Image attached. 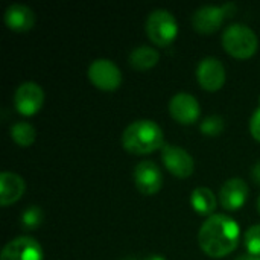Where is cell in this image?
Here are the masks:
<instances>
[{"instance_id":"obj_15","label":"cell","mask_w":260,"mask_h":260,"mask_svg":"<svg viewBox=\"0 0 260 260\" xmlns=\"http://www.w3.org/2000/svg\"><path fill=\"white\" fill-rule=\"evenodd\" d=\"M26 183L24 180L14 172L3 171L0 174V204L3 207L18 201L24 193Z\"/></svg>"},{"instance_id":"obj_12","label":"cell","mask_w":260,"mask_h":260,"mask_svg":"<svg viewBox=\"0 0 260 260\" xmlns=\"http://www.w3.org/2000/svg\"><path fill=\"white\" fill-rule=\"evenodd\" d=\"M225 17H229V15H227L224 6L204 5L193 12L192 23H193V27L200 34H213L222 26Z\"/></svg>"},{"instance_id":"obj_18","label":"cell","mask_w":260,"mask_h":260,"mask_svg":"<svg viewBox=\"0 0 260 260\" xmlns=\"http://www.w3.org/2000/svg\"><path fill=\"white\" fill-rule=\"evenodd\" d=\"M9 131H11L12 140H14L17 145L23 146V148L30 146V145L35 142V139H37V131H35V128H34L30 123H27V122H15V123L11 126Z\"/></svg>"},{"instance_id":"obj_7","label":"cell","mask_w":260,"mask_h":260,"mask_svg":"<svg viewBox=\"0 0 260 260\" xmlns=\"http://www.w3.org/2000/svg\"><path fill=\"white\" fill-rule=\"evenodd\" d=\"M197 79L207 91L219 90L225 82V67L216 56H204L197 66Z\"/></svg>"},{"instance_id":"obj_11","label":"cell","mask_w":260,"mask_h":260,"mask_svg":"<svg viewBox=\"0 0 260 260\" xmlns=\"http://www.w3.org/2000/svg\"><path fill=\"white\" fill-rule=\"evenodd\" d=\"M169 113L178 123L190 125L198 120L201 108H200V102L193 94L180 91L172 96L169 102Z\"/></svg>"},{"instance_id":"obj_21","label":"cell","mask_w":260,"mask_h":260,"mask_svg":"<svg viewBox=\"0 0 260 260\" xmlns=\"http://www.w3.org/2000/svg\"><path fill=\"white\" fill-rule=\"evenodd\" d=\"M244 244L250 254L260 256V224L251 225L244 235Z\"/></svg>"},{"instance_id":"obj_13","label":"cell","mask_w":260,"mask_h":260,"mask_svg":"<svg viewBox=\"0 0 260 260\" xmlns=\"http://www.w3.org/2000/svg\"><path fill=\"white\" fill-rule=\"evenodd\" d=\"M248 198V186L241 178H229L219 190V203L225 210L241 209Z\"/></svg>"},{"instance_id":"obj_19","label":"cell","mask_w":260,"mask_h":260,"mask_svg":"<svg viewBox=\"0 0 260 260\" xmlns=\"http://www.w3.org/2000/svg\"><path fill=\"white\" fill-rule=\"evenodd\" d=\"M20 222L21 227L26 230H34L40 227V224L43 222V210L38 206H29L26 210L21 212Z\"/></svg>"},{"instance_id":"obj_14","label":"cell","mask_w":260,"mask_h":260,"mask_svg":"<svg viewBox=\"0 0 260 260\" xmlns=\"http://www.w3.org/2000/svg\"><path fill=\"white\" fill-rule=\"evenodd\" d=\"M5 23L17 32L29 30L35 24V12L23 3H12L5 11Z\"/></svg>"},{"instance_id":"obj_9","label":"cell","mask_w":260,"mask_h":260,"mask_svg":"<svg viewBox=\"0 0 260 260\" xmlns=\"http://www.w3.org/2000/svg\"><path fill=\"white\" fill-rule=\"evenodd\" d=\"M0 260H43V250L37 239L18 236L3 247Z\"/></svg>"},{"instance_id":"obj_20","label":"cell","mask_w":260,"mask_h":260,"mask_svg":"<svg viewBox=\"0 0 260 260\" xmlns=\"http://www.w3.org/2000/svg\"><path fill=\"white\" fill-rule=\"evenodd\" d=\"M224 119L218 114H212V116H207L201 125H200V129L204 136H210V137H215V136H219L222 131H224Z\"/></svg>"},{"instance_id":"obj_10","label":"cell","mask_w":260,"mask_h":260,"mask_svg":"<svg viewBox=\"0 0 260 260\" xmlns=\"http://www.w3.org/2000/svg\"><path fill=\"white\" fill-rule=\"evenodd\" d=\"M134 184L142 192L143 195H154L160 190L163 184V175L160 168L151 161V160H143L137 163L133 172Z\"/></svg>"},{"instance_id":"obj_22","label":"cell","mask_w":260,"mask_h":260,"mask_svg":"<svg viewBox=\"0 0 260 260\" xmlns=\"http://www.w3.org/2000/svg\"><path fill=\"white\" fill-rule=\"evenodd\" d=\"M250 131H251V136L260 142V107L253 113L250 119Z\"/></svg>"},{"instance_id":"obj_3","label":"cell","mask_w":260,"mask_h":260,"mask_svg":"<svg viewBox=\"0 0 260 260\" xmlns=\"http://www.w3.org/2000/svg\"><path fill=\"white\" fill-rule=\"evenodd\" d=\"M222 46L235 58L247 59L257 50L259 40L256 32L242 23H233L222 32Z\"/></svg>"},{"instance_id":"obj_27","label":"cell","mask_w":260,"mask_h":260,"mask_svg":"<svg viewBox=\"0 0 260 260\" xmlns=\"http://www.w3.org/2000/svg\"><path fill=\"white\" fill-rule=\"evenodd\" d=\"M123 260H137V259H133V257H128V259H123Z\"/></svg>"},{"instance_id":"obj_28","label":"cell","mask_w":260,"mask_h":260,"mask_svg":"<svg viewBox=\"0 0 260 260\" xmlns=\"http://www.w3.org/2000/svg\"><path fill=\"white\" fill-rule=\"evenodd\" d=\"M259 102H260V98H259Z\"/></svg>"},{"instance_id":"obj_16","label":"cell","mask_w":260,"mask_h":260,"mask_svg":"<svg viewBox=\"0 0 260 260\" xmlns=\"http://www.w3.org/2000/svg\"><path fill=\"white\" fill-rule=\"evenodd\" d=\"M190 204H192L193 210L198 212L200 215H210L212 216V213L216 209L218 200H216L215 193L212 192V189L201 186V187H197L192 190Z\"/></svg>"},{"instance_id":"obj_24","label":"cell","mask_w":260,"mask_h":260,"mask_svg":"<svg viewBox=\"0 0 260 260\" xmlns=\"http://www.w3.org/2000/svg\"><path fill=\"white\" fill-rule=\"evenodd\" d=\"M235 260H260V256H254V254L245 253V254H239Z\"/></svg>"},{"instance_id":"obj_8","label":"cell","mask_w":260,"mask_h":260,"mask_svg":"<svg viewBox=\"0 0 260 260\" xmlns=\"http://www.w3.org/2000/svg\"><path fill=\"white\" fill-rule=\"evenodd\" d=\"M161 160H163L166 169L171 174H174L175 177L186 178L193 174L195 161H193L192 155L186 149H183L177 145H163Z\"/></svg>"},{"instance_id":"obj_23","label":"cell","mask_w":260,"mask_h":260,"mask_svg":"<svg viewBox=\"0 0 260 260\" xmlns=\"http://www.w3.org/2000/svg\"><path fill=\"white\" fill-rule=\"evenodd\" d=\"M251 178H253L254 183H257L260 186V161L253 165V168H251Z\"/></svg>"},{"instance_id":"obj_5","label":"cell","mask_w":260,"mask_h":260,"mask_svg":"<svg viewBox=\"0 0 260 260\" xmlns=\"http://www.w3.org/2000/svg\"><path fill=\"white\" fill-rule=\"evenodd\" d=\"M88 79L91 84L101 90L111 91L119 88L122 82V72L120 69L107 58H98L88 66Z\"/></svg>"},{"instance_id":"obj_4","label":"cell","mask_w":260,"mask_h":260,"mask_svg":"<svg viewBox=\"0 0 260 260\" xmlns=\"http://www.w3.org/2000/svg\"><path fill=\"white\" fill-rule=\"evenodd\" d=\"M145 29H146L149 40L154 44L161 46V47L169 46L178 34V24H177L174 14L163 8H158L149 12Z\"/></svg>"},{"instance_id":"obj_26","label":"cell","mask_w":260,"mask_h":260,"mask_svg":"<svg viewBox=\"0 0 260 260\" xmlns=\"http://www.w3.org/2000/svg\"><path fill=\"white\" fill-rule=\"evenodd\" d=\"M257 210H259V213H260V195H259V198H257Z\"/></svg>"},{"instance_id":"obj_6","label":"cell","mask_w":260,"mask_h":260,"mask_svg":"<svg viewBox=\"0 0 260 260\" xmlns=\"http://www.w3.org/2000/svg\"><path fill=\"white\" fill-rule=\"evenodd\" d=\"M44 102L43 88L32 81L20 84L14 93V107L23 116H34L40 111Z\"/></svg>"},{"instance_id":"obj_25","label":"cell","mask_w":260,"mask_h":260,"mask_svg":"<svg viewBox=\"0 0 260 260\" xmlns=\"http://www.w3.org/2000/svg\"><path fill=\"white\" fill-rule=\"evenodd\" d=\"M143 260H166L163 256H160V254H149V256H146Z\"/></svg>"},{"instance_id":"obj_17","label":"cell","mask_w":260,"mask_h":260,"mask_svg":"<svg viewBox=\"0 0 260 260\" xmlns=\"http://www.w3.org/2000/svg\"><path fill=\"white\" fill-rule=\"evenodd\" d=\"M160 53L152 46L142 44L129 53V66L136 70H148L158 62Z\"/></svg>"},{"instance_id":"obj_2","label":"cell","mask_w":260,"mask_h":260,"mask_svg":"<svg viewBox=\"0 0 260 260\" xmlns=\"http://www.w3.org/2000/svg\"><path fill=\"white\" fill-rule=\"evenodd\" d=\"M163 129L151 119H139L129 123L122 134V145L131 154H151L163 148Z\"/></svg>"},{"instance_id":"obj_1","label":"cell","mask_w":260,"mask_h":260,"mask_svg":"<svg viewBox=\"0 0 260 260\" xmlns=\"http://www.w3.org/2000/svg\"><path fill=\"white\" fill-rule=\"evenodd\" d=\"M239 236L241 230L238 222L227 215L216 213L203 222L198 232V244L207 256L219 259L238 247Z\"/></svg>"}]
</instances>
